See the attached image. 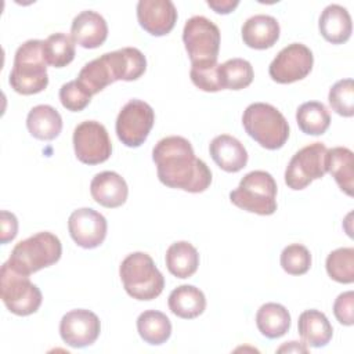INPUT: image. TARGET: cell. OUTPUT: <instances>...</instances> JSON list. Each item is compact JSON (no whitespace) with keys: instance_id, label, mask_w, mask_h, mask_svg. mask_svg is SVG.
<instances>
[{"instance_id":"1","label":"cell","mask_w":354,"mask_h":354,"mask_svg":"<svg viewBox=\"0 0 354 354\" xmlns=\"http://www.w3.org/2000/svg\"><path fill=\"white\" fill-rule=\"evenodd\" d=\"M158 178L170 188L198 194L207 189L212 171L207 165L194 153L191 142L180 136L159 140L152 149Z\"/></svg>"},{"instance_id":"2","label":"cell","mask_w":354,"mask_h":354,"mask_svg":"<svg viewBox=\"0 0 354 354\" xmlns=\"http://www.w3.org/2000/svg\"><path fill=\"white\" fill-rule=\"evenodd\" d=\"M43 44V40L32 39L17 48L8 82L18 94H37L47 87L48 75Z\"/></svg>"},{"instance_id":"3","label":"cell","mask_w":354,"mask_h":354,"mask_svg":"<svg viewBox=\"0 0 354 354\" xmlns=\"http://www.w3.org/2000/svg\"><path fill=\"white\" fill-rule=\"evenodd\" d=\"M61 254L62 245L58 236L53 232L43 231L18 242L7 263L12 270L30 275L57 263Z\"/></svg>"},{"instance_id":"4","label":"cell","mask_w":354,"mask_h":354,"mask_svg":"<svg viewBox=\"0 0 354 354\" xmlns=\"http://www.w3.org/2000/svg\"><path fill=\"white\" fill-rule=\"evenodd\" d=\"M123 288L137 300H152L165 288V278L156 268L152 257L144 252L130 253L119 267Z\"/></svg>"},{"instance_id":"5","label":"cell","mask_w":354,"mask_h":354,"mask_svg":"<svg viewBox=\"0 0 354 354\" xmlns=\"http://www.w3.org/2000/svg\"><path fill=\"white\" fill-rule=\"evenodd\" d=\"M242 124L245 131L266 149L283 147L289 137V124L285 116L266 102L250 104L242 115Z\"/></svg>"},{"instance_id":"6","label":"cell","mask_w":354,"mask_h":354,"mask_svg":"<svg viewBox=\"0 0 354 354\" xmlns=\"http://www.w3.org/2000/svg\"><path fill=\"white\" fill-rule=\"evenodd\" d=\"M230 201L246 212L270 216L277 210V183L268 171L253 170L230 192Z\"/></svg>"},{"instance_id":"7","label":"cell","mask_w":354,"mask_h":354,"mask_svg":"<svg viewBox=\"0 0 354 354\" xmlns=\"http://www.w3.org/2000/svg\"><path fill=\"white\" fill-rule=\"evenodd\" d=\"M183 41L191 59V66H212L217 64L220 50V29L209 18L191 17L183 29Z\"/></svg>"},{"instance_id":"8","label":"cell","mask_w":354,"mask_h":354,"mask_svg":"<svg viewBox=\"0 0 354 354\" xmlns=\"http://www.w3.org/2000/svg\"><path fill=\"white\" fill-rule=\"evenodd\" d=\"M0 295L6 307L15 315H30L41 304L40 289L30 282L29 275L12 270L6 261L0 271Z\"/></svg>"},{"instance_id":"9","label":"cell","mask_w":354,"mask_h":354,"mask_svg":"<svg viewBox=\"0 0 354 354\" xmlns=\"http://www.w3.org/2000/svg\"><path fill=\"white\" fill-rule=\"evenodd\" d=\"M326 156L328 148L322 142H313L299 149L285 170L286 185L299 191L311 184V181L322 178L328 173Z\"/></svg>"},{"instance_id":"10","label":"cell","mask_w":354,"mask_h":354,"mask_svg":"<svg viewBox=\"0 0 354 354\" xmlns=\"http://www.w3.org/2000/svg\"><path fill=\"white\" fill-rule=\"evenodd\" d=\"M155 122V113L149 104L141 100H130L116 118L118 138L130 148H137L147 140Z\"/></svg>"},{"instance_id":"11","label":"cell","mask_w":354,"mask_h":354,"mask_svg":"<svg viewBox=\"0 0 354 354\" xmlns=\"http://www.w3.org/2000/svg\"><path fill=\"white\" fill-rule=\"evenodd\" d=\"M73 149L76 158L86 165H98L109 159L112 142L104 124L84 120L73 130Z\"/></svg>"},{"instance_id":"12","label":"cell","mask_w":354,"mask_h":354,"mask_svg":"<svg viewBox=\"0 0 354 354\" xmlns=\"http://www.w3.org/2000/svg\"><path fill=\"white\" fill-rule=\"evenodd\" d=\"M314 55L301 43H292L283 47L272 59L268 68L271 79L281 84L304 79L313 69Z\"/></svg>"},{"instance_id":"13","label":"cell","mask_w":354,"mask_h":354,"mask_svg":"<svg viewBox=\"0 0 354 354\" xmlns=\"http://www.w3.org/2000/svg\"><path fill=\"white\" fill-rule=\"evenodd\" d=\"M100 318L90 310L77 308L66 313L59 322L62 340L75 348L91 346L100 336Z\"/></svg>"},{"instance_id":"14","label":"cell","mask_w":354,"mask_h":354,"mask_svg":"<svg viewBox=\"0 0 354 354\" xmlns=\"http://www.w3.org/2000/svg\"><path fill=\"white\" fill-rule=\"evenodd\" d=\"M68 228L72 239L84 249H94L100 246L106 236L105 217L91 207H82L68 218Z\"/></svg>"},{"instance_id":"15","label":"cell","mask_w":354,"mask_h":354,"mask_svg":"<svg viewBox=\"0 0 354 354\" xmlns=\"http://www.w3.org/2000/svg\"><path fill=\"white\" fill-rule=\"evenodd\" d=\"M137 19L149 35L165 36L176 25L177 10L170 0H140L137 3Z\"/></svg>"},{"instance_id":"16","label":"cell","mask_w":354,"mask_h":354,"mask_svg":"<svg viewBox=\"0 0 354 354\" xmlns=\"http://www.w3.org/2000/svg\"><path fill=\"white\" fill-rule=\"evenodd\" d=\"M71 35L73 41L83 48H97L108 37V25L102 15L86 10L73 18Z\"/></svg>"},{"instance_id":"17","label":"cell","mask_w":354,"mask_h":354,"mask_svg":"<svg viewBox=\"0 0 354 354\" xmlns=\"http://www.w3.org/2000/svg\"><path fill=\"white\" fill-rule=\"evenodd\" d=\"M90 192L93 199L104 207L122 206L129 194L127 184L122 176L115 171H101L95 174L90 183Z\"/></svg>"},{"instance_id":"18","label":"cell","mask_w":354,"mask_h":354,"mask_svg":"<svg viewBox=\"0 0 354 354\" xmlns=\"http://www.w3.org/2000/svg\"><path fill=\"white\" fill-rule=\"evenodd\" d=\"M209 152L216 165L228 173H236L248 163V152L243 144L230 134L214 137L209 145Z\"/></svg>"},{"instance_id":"19","label":"cell","mask_w":354,"mask_h":354,"mask_svg":"<svg viewBox=\"0 0 354 354\" xmlns=\"http://www.w3.org/2000/svg\"><path fill=\"white\" fill-rule=\"evenodd\" d=\"M278 21L266 14H257L245 21L242 25L243 43L256 50H266L272 47L279 39Z\"/></svg>"},{"instance_id":"20","label":"cell","mask_w":354,"mask_h":354,"mask_svg":"<svg viewBox=\"0 0 354 354\" xmlns=\"http://www.w3.org/2000/svg\"><path fill=\"white\" fill-rule=\"evenodd\" d=\"M318 28L326 41L332 44L346 43L353 30L351 17L343 6L329 4L321 12Z\"/></svg>"},{"instance_id":"21","label":"cell","mask_w":354,"mask_h":354,"mask_svg":"<svg viewBox=\"0 0 354 354\" xmlns=\"http://www.w3.org/2000/svg\"><path fill=\"white\" fill-rule=\"evenodd\" d=\"M167 304L174 315L192 319L205 311L206 297L203 292L194 285H180L169 295Z\"/></svg>"},{"instance_id":"22","label":"cell","mask_w":354,"mask_h":354,"mask_svg":"<svg viewBox=\"0 0 354 354\" xmlns=\"http://www.w3.org/2000/svg\"><path fill=\"white\" fill-rule=\"evenodd\" d=\"M299 335L311 347H324L333 335V328L326 315L318 310H306L299 315Z\"/></svg>"},{"instance_id":"23","label":"cell","mask_w":354,"mask_h":354,"mask_svg":"<svg viewBox=\"0 0 354 354\" xmlns=\"http://www.w3.org/2000/svg\"><path fill=\"white\" fill-rule=\"evenodd\" d=\"M26 127L35 138L50 141L59 136L62 118L51 105H36L28 113Z\"/></svg>"},{"instance_id":"24","label":"cell","mask_w":354,"mask_h":354,"mask_svg":"<svg viewBox=\"0 0 354 354\" xmlns=\"http://www.w3.org/2000/svg\"><path fill=\"white\" fill-rule=\"evenodd\" d=\"M108 58L116 80H137L147 69L145 55L136 47H124L108 53Z\"/></svg>"},{"instance_id":"25","label":"cell","mask_w":354,"mask_h":354,"mask_svg":"<svg viewBox=\"0 0 354 354\" xmlns=\"http://www.w3.org/2000/svg\"><path fill=\"white\" fill-rule=\"evenodd\" d=\"M76 80L91 97L104 90L106 86L116 82L108 58V53L87 62L80 69Z\"/></svg>"},{"instance_id":"26","label":"cell","mask_w":354,"mask_h":354,"mask_svg":"<svg viewBox=\"0 0 354 354\" xmlns=\"http://www.w3.org/2000/svg\"><path fill=\"white\" fill-rule=\"evenodd\" d=\"M199 266V253L187 241H178L169 246L166 252V267L177 278L192 277Z\"/></svg>"},{"instance_id":"27","label":"cell","mask_w":354,"mask_h":354,"mask_svg":"<svg viewBox=\"0 0 354 354\" xmlns=\"http://www.w3.org/2000/svg\"><path fill=\"white\" fill-rule=\"evenodd\" d=\"M326 167L337 185L347 195H353L354 188V155L346 147H335L328 149Z\"/></svg>"},{"instance_id":"28","label":"cell","mask_w":354,"mask_h":354,"mask_svg":"<svg viewBox=\"0 0 354 354\" xmlns=\"http://www.w3.org/2000/svg\"><path fill=\"white\" fill-rule=\"evenodd\" d=\"M256 325L263 336L277 339L289 330L290 314L282 304L266 303L257 310Z\"/></svg>"},{"instance_id":"29","label":"cell","mask_w":354,"mask_h":354,"mask_svg":"<svg viewBox=\"0 0 354 354\" xmlns=\"http://www.w3.org/2000/svg\"><path fill=\"white\" fill-rule=\"evenodd\" d=\"M137 330L144 342L159 346L170 337L171 324L166 314L156 310H147L137 318Z\"/></svg>"},{"instance_id":"30","label":"cell","mask_w":354,"mask_h":354,"mask_svg":"<svg viewBox=\"0 0 354 354\" xmlns=\"http://www.w3.org/2000/svg\"><path fill=\"white\" fill-rule=\"evenodd\" d=\"M296 122L303 133L310 136H321L330 124V115L322 102L308 101L297 108Z\"/></svg>"},{"instance_id":"31","label":"cell","mask_w":354,"mask_h":354,"mask_svg":"<svg viewBox=\"0 0 354 354\" xmlns=\"http://www.w3.org/2000/svg\"><path fill=\"white\" fill-rule=\"evenodd\" d=\"M254 77L252 64L243 58H231L218 65V80L221 90H242L248 87Z\"/></svg>"},{"instance_id":"32","label":"cell","mask_w":354,"mask_h":354,"mask_svg":"<svg viewBox=\"0 0 354 354\" xmlns=\"http://www.w3.org/2000/svg\"><path fill=\"white\" fill-rule=\"evenodd\" d=\"M46 62L54 68H64L75 58V41L71 36L58 32L50 35L43 44Z\"/></svg>"},{"instance_id":"33","label":"cell","mask_w":354,"mask_h":354,"mask_svg":"<svg viewBox=\"0 0 354 354\" xmlns=\"http://www.w3.org/2000/svg\"><path fill=\"white\" fill-rule=\"evenodd\" d=\"M328 275L340 283H351L354 281V249L339 248L326 257Z\"/></svg>"},{"instance_id":"34","label":"cell","mask_w":354,"mask_h":354,"mask_svg":"<svg viewBox=\"0 0 354 354\" xmlns=\"http://www.w3.org/2000/svg\"><path fill=\"white\" fill-rule=\"evenodd\" d=\"M332 109L344 118L354 115V83L353 79H342L336 82L328 94Z\"/></svg>"},{"instance_id":"35","label":"cell","mask_w":354,"mask_h":354,"mask_svg":"<svg viewBox=\"0 0 354 354\" xmlns=\"http://www.w3.org/2000/svg\"><path fill=\"white\" fill-rule=\"evenodd\" d=\"M281 266L290 275H303L311 267L310 250L300 243L288 245L281 253Z\"/></svg>"},{"instance_id":"36","label":"cell","mask_w":354,"mask_h":354,"mask_svg":"<svg viewBox=\"0 0 354 354\" xmlns=\"http://www.w3.org/2000/svg\"><path fill=\"white\" fill-rule=\"evenodd\" d=\"M59 100L64 108L72 112L83 111L91 101V95L77 83V80H71L61 86Z\"/></svg>"},{"instance_id":"37","label":"cell","mask_w":354,"mask_h":354,"mask_svg":"<svg viewBox=\"0 0 354 354\" xmlns=\"http://www.w3.org/2000/svg\"><path fill=\"white\" fill-rule=\"evenodd\" d=\"M218 65L212 66H191L189 76L192 83L207 93H216L221 90L220 80H218Z\"/></svg>"},{"instance_id":"38","label":"cell","mask_w":354,"mask_h":354,"mask_svg":"<svg viewBox=\"0 0 354 354\" xmlns=\"http://www.w3.org/2000/svg\"><path fill=\"white\" fill-rule=\"evenodd\" d=\"M333 314L336 319L346 325L351 326L354 324V292L348 290L340 293L333 303Z\"/></svg>"},{"instance_id":"39","label":"cell","mask_w":354,"mask_h":354,"mask_svg":"<svg viewBox=\"0 0 354 354\" xmlns=\"http://www.w3.org/2000/svg\"><path fill=\"white\" fill-rule=\"evenodd\" d=\"M1 217V232H0V242L4 245L10 241H12L17 236L18 232V220L15 217V214L7 212V210H1L0 213Z\"/></svg>"},{"instance_id":"40","label":"cell","mask_w":354,"mask_h":354,"mask_svg":"<svg viewBox=\"0 0 354 354\" xmlns=\"http://www.w3.org/2000/svg\"><path fill=\"white\" fill-rule=\"evenodd\" d=\"M210 8H213L217 14H230L234 11L239 1L238 0H207L206 1Z\"/></svg>"},{"instance_id":"41","label":"cell","mask_w":354,"mask_h":354,"mask_svg":"<svg viewBox=\"0 0 354 354\" xmlns=\"http://www.w3.org/2000/svg\"><path fill=\"white\" fill-rule=\"evenodd\" d=\"M278 351L279 353H282V351H288V353L289 351H297V353L303 351V353H307V347L299 344V342H289L288 344H283L282 347H279Z\"/></svg>"}]
</instances>
